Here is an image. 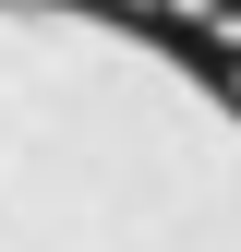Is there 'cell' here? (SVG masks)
<instances>
[{
    "instance_id": "cell-2",
    "label": "cell",
    "mask_w": 241,
    "mask_h": 252,
    "mask_svg": "<svg viewBox=\"0 0 241 252\" xmlns=\"http://www.w3.org/2000/svg\"><path fill=\"white\" fill-rule=\"evenodd\" d=\"M157 12H181L193 36H217V48H241V0H157Z\"/></svg>"
},
{
    "instance_id": "cell-1",
    "label": "cell",
    "mask_w": 241,
    "mask_h": 252,
    "mask_svg": "<svg viewBox=\"0 0 241 252\" xmlns=\"http://www.w3.org/2000/svg\"><path fill=\"white\" fill-rule=\"evenodd\" d=\"M0 252H241V48L157 0H0Z\"/></svg>"
}]
</instances>
